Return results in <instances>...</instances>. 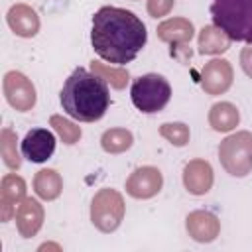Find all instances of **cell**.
Here are the masks:
<instances>
[{"instance_id": "cell-1", "label": "cell", "mask_w": 252, "mask_h": 252, "mask_svg": "<svg viewBox=\"0 0 252 252\" xmlns=\"http://www.w3.org/2000/svg\"><path fill=\"white\" fill-rule=\"evenodd\" d=\"M148 32L144 22L126 8L102 6L93 16L91 43L104 61L112 65H126L146 45Z\"/></svg>"}, {"instance_id": "cell-2", "label": "cell", "mask_w": 252, "mask_h": 252, "mask_svg": "<svg viewBox=\"0 0 252 252\" xmlns=\"http://www.w3.org/2000/svg\"><path fill=\"white\" fill-rule=\"evenodd\" d=\"M61 106L79 122L100 120L110 106V91L106 81L96 73L77 67L61 89Z\"/></svg>"}, {"instance_id": "cell-3", "label": "cell", "mask_w": 252, "mask_h": 252, "mask_svg": "<svg viewBox=\"0 0 252 252\" xmlns=\"http://www.w3.org/2000/svg\"><path fill=\"white\" fill-rule=\"evenodd\" d=\"M211 18L230 41L252 43V0H213Z\"/></svg>"}, {"instance_id": "cell-4", "label": "cell", "mask_w": 252, "mask_h": 252, "mask_svg": "<svg viewBox=\"0 0 252 252\" xmlns=\"http://www.w3.org/2000/svg\"><path fill=\"white\" fill-rule=\"evenodd\" d=\"M130 96L134 106L144 114H154L165 108L171 98V87L163 75L146 73L140 75L130 89Z\"/></svg>"}, {"instance_id": "cell-5", "label": "cell", "mask_w": 252, "mask_h": 252, "mask_svg": "<svg viewBox=\"0 0 252 252\" xmlns=\"http://www.w3.org/2000/svg\"><path fill=\"white\" fill-rule=\"evenodd\" d=\"M220 165L232 177H244L252 171V132L240 130L226 136L219 146Z\"/></svg>"}, {"instance_id": "cell-6", "label": "cell", "mask_w": 252, "mask_h": 252, "mask_svg": "<svg viewBox=\"0 0 252 252\" xmlns=\"http://www.w3.org/2000/svg\"><path fill=\"white\" fill-rule=\"evenodd\" d=\"M124 219V199L116 189L104 187L91 201V222L100 232H114Z\"/></svg>"}, {"instance_id": "cell-7", "label": "cell", "mask_w": 252, "mask_h": 252, "mask_svg": "<svg viewBox=\"0 0 252 252\" xmlns=\"http://www.w3.org/2000/svg\"><path fill=\"white\" fill-rule=\"evenodd\" d=\"M4 96L8 104L20 112H28L35 104V87L33 83L20 71H8L2 81Z\"/></svg>"}, {"instance_id": "cell-8", "label": "cell", "mask_w": 252, "mask_h": 252, "mask_svg": "<svg viewBox=\"0 0 252 252\" xmlns=\"http://www.w3.org/2000/svg\"><path fill=\"white\" fill-rule=\"evenodd\" d=\"M161 185H163L161 171L154 165H144L134 169L126 179V193L134 199H150L159 193Z\"/></svg>"}, {"instance_id": "cell-9", "label": "cell", "mask_w": 252, "mask_h": 252, "mask_svg": "<svg viewBox=\"0 0 252 252\" xmlns=\"http://www.w3.org/2000/svg\"><path fill=\"white\" fill-rule=\"evenodd\" d=\"M232 79L234 73L226 59H211L201 69V89L213 96L226 93L232 85Z\"/></svg>"}, {"instance_id": "cell-10", "label": "cell", "mask_w": 252, "mask_h": 252, "mask_svg": "<svg viewBox=\"0 0 252 252\" xmlns=\"http://www.w3.org/2000/svg\"><path fill=\"white\" fill-rule=\"evenodd\" d=\"M55 152V136L47 128H32L22 140V156L32 163L47 161Z\"/></svg>"}, {"instance_id": "cell-11", "label": "cell", "mask_w": 252, "mask_h": 252, "mask_svg": "<svg viewBox=\"0 0 252 252\" xmlns=\"http://www.w3.org/2000/svg\"><path fill=\"white\" fill-rule=\"evenodd\" d=\"M26 199V181L16 175L8 173L2 177L0 185V219L2 222H8L12 215H16V205H20Z\"/></svg>"}, {"instance_id": "cell-12", "label": "cell", "mask_w": 252, "mask_h": 252, "mask_svg": "<svg viewBox=\"0 0 252 252\" xmlns=\"http://www.w3.org/2000/svg\"><path fill=\"white\" fill-rule=\"evenodd\" d=\"M43 207L37 199L33 197H26L18 209H16V226H18V232L24 236V238H32L39 232L41 224H43Z\"/></svg>"}, {"instance_id": "cell-13", "label": "cell", "mask_w": 252, "mask_h": 252, "mask_svg": "<svg viewBox=\"0 0 252 252\" xmlns=\"http://www.w3.org/2000/svg\"><path fill=\"white\" fill-rule=\"evenodd\" d=\"M183 185L191 195H205L213 187V167L207 159H191L183 167Z\"/></svg>"}, {"instance_id": "cell-14", "label": "cell", "mask_w": 252, "mask_h": 252, "mask_svg": "<svg viewBox=\"0 0 252 252\" xmlns=\"http://www.w3.org/2000/svg\"><path fill=\"white\" fill-rule=\"evenodd\" d=\"M187 232L197 242H213L220 232V220L209 211H193L185 220Z\"/></svg>"}, {"instance_id": "cell-15", "label": "cell", "mask_w": 252, "mask_h": 252, "mask_svg": "<svg viewBox=\"0 0 252 252\" xmlns=\"http://www.w3.org/2000/svg\"><path fill=\"white\" fill-rule=\"evenodd\" d=\"M6 22L20 37H33L39 32V16L28 4H14L6 14Z\"/></svg>"}, {"instance_id": "cell-16", "label": "cell", "mask_w": 252, "mask_h": 252, "mask_svg": "<svg viewBox=\"0 0 252 252\" xmlns=\"http://www.w3.org/2000/svg\"><path fill=\"white\" fill-rule=\"evenodd\" d=\"M156 32H158V37L161 41H165L173 47L175 45L183 47L191 41L195 30H193V24L187 18H169V20L161 22Z\"/></svg>"}, {"instance_id": "cell-17", "label": "cell", "mask_w": 252, "mask_h": 252, "mask_svg": "<svg viewBox=\"0 0 252 252\" xmlns=\"http://www.w3.org/2000/svg\"><path fill=\"white\" fill-rule=\"evenodd\" d=\"M240 122L238 108L232 102H217L209 110V124L217 132H230Z\"/></svg>"}, {"instance_id": "cell-18", "label": "cell", "mask_w": 252, "mask_h": 252, "mask_svg": "<svg viewBox=\"0 0 252 252\" xmlns=\"http://www.w3.org/2000/svg\"><path fill=\"white\" fill-rule=\"evenodd\" d=\"M228 47H230V37L215 24L205 26L199 32V51L203 55H219L224 53Z\"/></svg>"}, {"instance_id": "cell-19", "label": "cell", "mask_w": 252, "mask_h": 252, "mask_svg": "<svg viewBox=\"0 0 252 252\" xmlns=\"http://www.w3.org/2000/svg\"><path fill=\"white\" fill-rule=\"evenodd\" d=\"M33 191L43 201H53L63 191V179L55 169H39L33 177Z\"/></svg>"}, {"instance_id": "cell-20", "label": "cell", "mask_w": 252, "mask_h": 252, "mask_svg": "<svg viewBox=\"0 0 252 252\" xmlns=\"http://www.w3.org/2000/svg\"><path fill=\"white\" fill-rule=\"evenodd\" d=\"M132 142H134V136L126 128H110L100 138V146L108 154H122L132 146Z\"/></svg>"}, {"instance_id": "cell-21", "label": "cell", "mask_w": 252, "mask_h": 252, "mask_svg": "<svg viewBox=\"0 0 252 252\" xmlns=\"http://www.w3.org/2000/svg\"><path fill=\"white\" fill-rule=\"evenodd\" d=\"M0 154L10 169H18L22 165V158L18 152V138L16 132H12L10 128H4L0 134Z\"/></svg>"}, {"instance_id": "cell-22", "label": "cell", "mask_w": 252, "mask_h": 252, "mask_svg": "<svg viewBox=\"0 0 252 252\" xmlns=\"http://www.w3.org/2000/svg\"><path fill=\"white\" fill-rule=\"evenodd\" d=\"M91 69H93V73L100 75L106 83H110V87H114V89H124L128 85V71L122 67H110V65H104L100 61L93 59Z\"/></svg>"}, {"instance_id": "cell-23", "label": "cell", "mask_w": 252, "mask_h": 252, "mask_svg": "<svg viewBox=\"0 0 252 252\" xmlns=\"http://www.w3.org/2000/svg\"><path fill=\"white\" fill-rule=\"evenodd\" d=\"M49 124L53 126V130L59 134V138L65 142V144H75V142H79V138H81V128L75 124V122H71V120H67V118H63V116H59V114H53L51 118H49Z\"/></svg>"}, {"instance_id": "cell-24", "label": "cell", "mask_w": 252, "mask_h": 252, "mask_svg": "<svg viewBox=\"0 0 252 252\" xmlns=\"http://www.w3.org/2000/svg\"><path fill=\"white\" fill-rule=\"evenodd\" d=\"M159 134L173 146L181 148L189 142V126L183 122H165L159 126Z\"/></svg>"}, {"instance_id": "cell-25", "label": "cell", "mask_w": 252, "mask_h": 252, "mask_svg": "<svg viewBox=\"0 0 252 252\" xmlns=\"http://www.w3.org/2000/svg\"><path fill=\"white\" fill-rule=\"evenodd\" d=\"M175 0H148V14L152 18H161L167 16L173 8Z\"/></svg>"}, {"instance_id": "cell-26", "label": "cell", "mask_w": 252, "mask_h": 252, "mask_svg": "<svg viewBox=\"0 0 252 252\" xmlns=\"http://www.w3.org/2000/svg\"><path fill=\"white\" fill-rule=\"evenodd\" d=\"M240 65H242L244 73L252 79V43H248V47L242 49V53H240Z\"/></svg>"}]
</instances>
